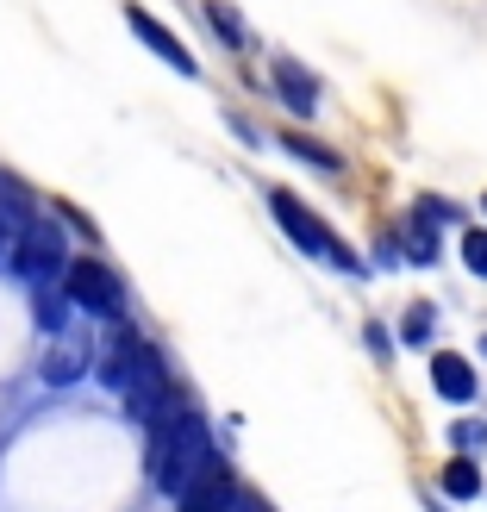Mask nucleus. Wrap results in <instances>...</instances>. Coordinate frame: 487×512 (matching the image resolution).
Returning <instances> with one entry per match:
<instances>
[{"mask_svg":"<svg viewBox=\"0 0 487 512\" xmlns=\"http://www.w3.org/2000/svg\"><path fill=\"white\" fill-rule=\"evenodd\" d=\"M481 207H487V194H481Z\"/></svg>","mask_w":487,"mask_h":512,"instance_id":"nucleus-20","label":"nucleus"},{"mask_svg":"<svg viewBox=\"0 0 487 512\" xmlns=\"http://www.w3.org/2000/svg\"><path fill=\"white\" fill-rule=\"evenodd\" d=\"M100 388L107 394H125V406H132L138 419H150L157 406L169 400V375H163V356L150 350V338H138L132 325H107V338H100Z\"/></svg>","mask_w":487,"mask_h":512,"instance_id":"nucleus-1","label":"nucleus"},{"mask_svg":"<svg viewBox=\"0 0 487 512\" xmlns=\"http://www.w3.org/2000/svg\"><path fill=\"white\" fill-rule=\"evenodd\" d=\"M288 150H294V157H306V163H319V169H338V157H331V150H319L313 138H288Z\"/></svg>","mask_w":487,"mask_h":512,"instance_id":"nucleus-16","label":"nucleus"},{"mask_svg":"<svg viewBox=\"0 0 487 512\" xmlns=\"http://www.w3.org/2000/svg\"><path fill=\"white\" fill-rule=\"evenodd\" d=\"M13 269L32 281V288H50L63 269V225H50V219H32L25 232L13 238Z\"/></svg>","mask_w":487,"mask_h":512,"instance_id":"nucleus-4","label":"nucleus"},{"mask_svg":"<svg viewBox=\"0 0 487 512\" xmlns=\"http://www.w3.org/2000/svg\"><path fill=\"white\" fill-rule=\"evenodd\" d=\"M125 25H132V32H138V38H144L150 50H157V57H163V63H169L175 75H200V63H194L188 50H182V38H175L169 25H157V19H150L144 7H125Z\"/></svg>","mask_w":487,"mask_h":512,"instance_id":"nucleus-6","label":"nucleus"},{"mask_svg":"<svg viewBox=\"0 0 487 512\" xmlns=\"http://www.w3.org/2000/svg\"><path fill=\"white\" fill-rule=\"evenodd\" d=\"M25 225H32V194H25V182H13L0 169V238H19Z\"/></svg>","mask_w":487,"mask_h":512,"instance_id":"nucleus-11","label":"nucleus"},{"mask_svg":"<svg viewBox=\"0 0 487 512\" xmlns=\"http://www.w3.org/2000/svg\"><path fill=\"white\" fill-rule=\"evenodd\" d=\"M400 331H406V344H425V338H431V306H413Z\"/></svg>","mask_w":487,"mask_h":512,"instance_id":"nucleus-17","label":"nucleus"},{"mask_svg":"<svg viewBox=\"0 0 487 512\" xmlns=\"http://www.w3.org/2000/svg\"><path fill=\"white\" fill-rule=\"evenodd\" d=\"M238 500H244V494L232 488V475L213 463V469H207V475H200L194 488L182 494V512H238Z\"/></svg>","mask_w":487,"mask_h":512,"instance_id":"nucleus-7","label":"nucleus"},{"mask_svg":"<svg viewBox=\"0 0 487 512\" xmlns=\"http://www.w3.org/2000/svg\"><path fill=\"white\" fill-rule=\"evenodd\" d=\"M213 463H219V456H213V431H207L200 413H188V406L169 413L157 425V438H150V481H157L163 494H175V500H182Z\"/></svg>","mask_w":487,"mask_h":512,"instance_id":"nucleus-2","label":"nucleus"},{"mask_svg":"<svg viewBox=\"0 0 487 512\" xmlns=\"http://www.w3.org/2000/svg\"><path fill=\"white\" fill-rule=\"evenodd\" d=\"M463 263H469L475 275H487V232H469V238H463Z\"/></svg>","mask_w":487,"mask_h":512,"instance_id":"nucleus-18","label":"nucleus"},{"mask_svg":"<svg viewBox=\"0 0 487 512\" xmlns=\"http://www.w3.org/2000/svg\"><path fill=\"white\" fill-rule=\"evenodd\" d=\"M431 388H438L450 406H469L475 400V369L456 350H438V356H431Z\"/></svg>","mask_w":487,"mask_h":512,"instance_id":"nucleus-8","label":"nucleus"},{"mask_svg":"<svg viewBox=\"0 0 487 512\" xmlns=\"http://www.w3.org/2000/svg\"><path fill=\"white\" fill-rule=\"evenodd\" d=\"M406 256H413V263H431V256H438V238H431V219H419L413 232H406Z\"/></svg>","mask_w":487,"mask_h":512,"instance_id":"nucleus-15","label":"nucleus"},{"mask_svg":"<svg viewBox=\"0 0 487 512\" xmlns=\"http://www.w3.org/2000/svg\"><path fill=\"white\" fill-rule=\"evenodd\" d=\"M275 88H281V100H288L294 113H313L319 107V75L300 69L294 57H275Z\"/></svg>","mask_w":487,"mask_h":512,"instance_id":"nucleus-9","label":"nucleus"},{"mask_svg":"<svg viewBox=\"0 0 487 512\" xmlns=\"http://www.w3.org/2000/svg\"><path fill=\"white\" fill-rule=\"evenodd\" d=\"M207 25H219V32H225V44H232V50H244V44H250V32H244V19H238L232 7H219V0H213V7H207Z\"/></svg>","mask_w":487,"mask_h":512,"instance_id":"nucleus-13","label":"nucleus"},{"mask_svg":"<svg viewBox=\"0 0 487 512\" xmlns=\"http://www.w3.org/2000/svg\"><path fill=\"white\" fill-rule=\"evenodd\" d=\"M269 213H275V225H281V232H288L306 256H325V263H338V269H356V256H350L338 238H331V225H325L313 207H300L288 188H275V194H269Z\"/></svg>","mask_w":487,"mask_h":512,"instance_id":"nucleus-3","label":"nucleus"},{"mask_svg":"<svg viewBox=\"0 0 487 512\" xmlns=\"http://www.w3.org/2000/svg\"><path fill=\"white\" fill-rule=\"evenodd\" d=\"M63 319H69V300L50 294V288H38V325L44 331H63Z\"/></svg>","mask_w":487,"mask_h":512,"instance_id":"nucleus-14","label":"nucleus"},{"mask_svg":"<svg viewBox=\"0 0 487 512\" xmlns=\"http://www.w3.org/2000/svg\"><path fill=\"white\" fill-rule=\"evenodd\" d=\"M63 294L82 306V313H100V319H119V306H125V288H119V275L100 263V256H82V263H69L63 275Z\"/></svg>","mask_w":487,"mask_h":512,"instance_id":"nucleus-5","label":"nucleus"},{"mask_svg":"<svg viewBox=\"0 0 487 512\" xmlns=\"http://www.w3.org/2000/svg\"><path fill=\"white\" fill-rule=\"evenodd\" d=\"M82 369H88V344H75L69 331H63V338L44 350V381H50V388H69Z\"/></svg>","mask_w":487,"mask_h":512,"instance_id":"nucleus-10","label":"nucleus"},{"mask_svg":"<svg viewBox=\"0 0 487 512\" xmlns=\"http://www.w3.org/2000/svg\"><path fill=\"white\" fill-rule=\"evenodd\" d=\"M444 494H450V500H475V494H481V469L469 463V456H456V463L444 469Z\"/></svg>","mask_w":487,"mask_h":512,"instance_id":"nucleus-12","label":"nucleus"},{"mask_svg":"<svg viewBox=\"0 0 487 512\" xmlns=\"http://www.w3.org/2000/svg\"><path fill=\"white\" fill-rule=\"evenodd\" d=\"M450 444H456V450H481V444H487V425H475V419H469V425H456V431H450Z\"/></svg>","mask_w":487,"mask_h":512,"instance_id":"nucleus-19","label":"nucleus"}]
</instances>
